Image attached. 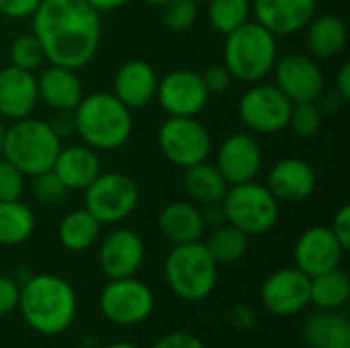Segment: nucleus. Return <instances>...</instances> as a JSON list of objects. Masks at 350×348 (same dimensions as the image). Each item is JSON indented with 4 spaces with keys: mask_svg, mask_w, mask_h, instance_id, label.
<instances>
[{
    "mask_svg": "<svg viewBox=\"0 0 350 348\" xmlns=\"http://www.w3.org/2000/svg\"><path fill=\"white\" fill-rule=\"evenodd\" d=\"M31 27L45 59L70 70L84 68L100 45V12L86 0H41L31 14Z\"/></svg>",
    "mask_w": 350,
    "mask_h": 348,
    "instance_id": "1",
    "label": "nucleus"
},
{
    "mask_svg": "<svg viewBox=\"0 0 350 348\" xmlns=\"http://www.w3.org/2000/svg\"><path fill=\"white\" fill-rule=\"evenodd\" d=\"M23 320L43 336L66 332L78 312V297L72 285L55 275H35L21 285L18 308Z\"/></svg>",
    "mask_w": 350,
    "mask_h": 348,
    "instance_id": "2",
    "label": "nucleus"
},
{
    "mask_svg": "<svg viewBox=\"0 0 350 348\" xmlns=\"http://www.w3.org/2000/svg\"><path fill=\"white\" fill-rule=\"evenodd\" d=\"M76 133L92 150L121 148L133 129L131 109H127L113 92H92L82 96L74 109Z\"/></svg>",
    "mask_w": 350,
    "mask_h": 348,
    "instance_id": "3",
    "label": "nucleus"
},
{
    "mask_svg": "<svg viewBox=\"0 0 350 348\" xmlns=\"http://www.w3.org/2000/svg\"><path fill=\"white\" fill-rule=\"evenodd\" d=\"M277 62V35L258 21H246L226 35L224 66L232 78L248 84L260 82Z\"/></svg>",
    "mask_w": 350,
    "mask_h": 348,
    "instance_id": "4",
    "label": "nucleus"
},
{
    "mask_svg": "<svg viewBox=\"0 0 350 348\" xmlns=\"http://www.w3.org/2000/svg\"><path fill=\"white\" fill-rule=\"evenodd\" d=\"M62 139L51 131L47 121L23 117L12 121L4 131L2 158L16 166L25 176L51 170Z\"/></svg>",
    "mask_w": 350,
    "mask_h": 348,
    "instance_id": "5",
    "label": "nucleus"
},
{
    "mask_svg": "<svg viewBox=\"0 0 350 348\" xmlns=\"http://www.w3.org/2000/svg\"><path fill=\"white\" fill-rule=\"evenodd\" d=\"M217 263L205 244H178L170 250L164 263V279L170 291L183 302H203L217 285Z\"/></svg>",
    "mask_w": 350,
    "mask_h": 348,
    "instance_id": "6",
    "label": "nucleus"
},
{
    "mask_svg": "<svg viewBox=\"0 0 350 348\" xmlns=\"http://www.w3.org/2000/svg\"><path fill=\"white\" fill-rule=\"evenodd\" d=\"M221 207L226 222L248 236H262L271 232L279 219V201L267 185L254 180L230 185L221 199Z\"/></svg>",
    "mask_w": 350,
    "mask_h": 348,
    "instance_id": "7",
    "label": "nucleus"
},
{
    "mask_svg": "<svg viewBox=\"0 0 350 348\" xmlns=\"http://www.w3.org/2000/svg\"><path fill=\"white\" fill-rule=\"evenodd\" d=\"M98 308L111 324L129 328L146 322L152 316L156 297L154 291L135 277L109 279L100 291Z\"/></svg>",
    "mask_w": 350,
    "mask_h": 348,
    "instance_id": "8",
    "label": "nucleus"
},
{
    "mask_svg": "<svg viewBox=\"0 0 350 348\" xmlns=\"http://www.w3.org/2000/svg\"><path fill=\"white\" fill-rule=\"evenodd\" d=\"M139 201V189L127 174L100 172L84 189V209L100 224H119L129 217Z\"/></svg>",
    "mask_w": 350,
    "mask_h": 348,
    "instance_id": "9",
    "label": "nucleus"
},
{
    "mask_svg": "<svg viewBox=\"0 0 350 348\" xmlns=\"http://www.w3.org/2000/svg\"><path fill=\"white\" fill-rule=\"evenodd\" d=\"M158 144L164 158L178 168L199 164L211 152V135L195 117H168L158 131Z\"/></svg>",
    "mask_w": 350,
    "mask_h": 348,
    "instance_id": "10",
    "label": "nucleus"
},
{
    "mask_svg": "<svg viewBox=\"0 0 350 348\" xmlns=\"http://www.w3.org/2000/svg\"><path fill=\"white\" fill-rule=\"evenodd\" d=\"M291 107L293 103L275 84H256L242 94L238 115L250 131L279 133L289 123Z\"/></svg>",
    "mask_w": 350,
    "mask_h": 348,
    "instance_id": "11",
    "label": "nucleus"
},
{
    "mask_svg": "<svg viewBox=\"0 0 350 348\" xmlns=\"http://www.w3.org/2000/svg\"><path fill=\"white\" fill-rule=\"evenodd\" d=\"M310 281L297 267H285L271 273L260 287L262 306L279 318L301 314L310 306Z\"/></svg>",
    "mask_w": 350,
    "mask_h": 348,
    "instance_id": "12",
    "label": "nucleus"
},
{
    "mask_svg": "<svg viewBox=\"0 0 350 348\" xmlns=\"http://www.w3.org/2000/svg\"><path fill=\"white\" fill-rule=\"evenodd\" d=\"M156 98L170 117H195L205 109L209 92L199 72L180 68L158 80Z\"/></svg>",
    "mask_w": 350,
    "mask_h": 348,
    "instance_id": "13",
    "label": "nucleus"
},
{
    "mask_svg": "<svg viewBox=\"0 0 350 348\" xmlns=\"http://www.w3.org/2000/svg\"><path fill=\"white\" fill-rule=\"evenodd\" d=\"M275 86L291 103H316L324 90V74L316 59L301 53L285 55L275 62Z\"/></svg>",
    "mask_w": 350,
    "mask_h": 348,
    "instance_id": "14",
    "label": "nucleus"
},
{
    "mask_svg": "<svg viewBox=\"0 0 350 348\" xmlns=\"http://www.w3.org/2000/svg\"><path fill=\"white\" fill-rule=\"evenodd\" d=\"M342 256H345V248L340 246L332 230L324 226H314L306 230L297 238L293 248L295 267L308 277H316L332 269H338Z\"/></svg>",
    "mask_w": 350,
    "mask_h": 348,
    "instance_id": "15",
    "label": "nucleus"
},
{
    "mask_svg": "<svg viewBox=\"0 0 350 348\" xmlns=\"http://www.w3.org/2000/svg\"><path fill=\"white\" fill-rule=\"evenodd\" d=\"M146 258L144 240L133 230L111 232L98 248V267L109 279L135 277Z\"/></svg>",
    "mask_w": 350,
    "mask_h": 348,
    "instance_id": "16",
    "label": "nucleus"
},
{
    "mask_svg": "<svg viewBox=\"0 0 350 348\" xmlns=\"http://www.w3.org/2000/svg\"><path fill=\"white\" fill-rule=\"evenodd\" d=\"M215 166L228 185L254 180L262 166V152L258 142L248 133H234L226 137L219 146Z\"/></svg>",
    "mask_w": 350,
    "mask_h": 348,
    "instance_id": "17",
    "label": "nucleus"
},
{
    "mask_svg": "<svg viewBox=\"0 0 350 348\" xmlns=\"http://www.w3.org/2000/svg\"><path fill=\"white\" fill-rule=\"evenodd\" d=\"M39 103L37 78L33 72L8 66L0 70V117L23 119L29 117Z\"/></svg>",
    "mask_w": 350,
    "mask_h": 348,
    "instance_id": "18",
    "label": "nucleus"
},
{
    "mask_svg": "<svg viewBox=\"0 0 350 348\" xmlns=\"http://www.w3.org/2000/svg\"><path fill=\"white\" fill-rule=\"evenodd\" d=\"M256 21L275 35H293L316 14V0H252Z\"/></svg>",
    "mask_w": 350,
    "mask_h": 348,
    "instance_id": "19",
    "label": "nucleus"
},
{
    "mask_svg": "<svg viewBox=\"0 0 350 348\" xmlns=\"http://www.w3.org/2000/svg\"><path fill=\"white\" fill-rule=\"evenodd\" d=\"M267 189L279 203H301L316 191V172L306 160L285 158L271 168Z\"/></svg>",
    "mask_w": 350,
    "mask_h": 348,
    "instance_id": "20",
    "label": "nucleus"
},
{
    "mask_svg": "<svg viewBox=\"0 0 350 348\" xmlns=\"http://www.w3.org/2000/svg\"><path fill=\"white\" fill-rule=\"evenodd\" d=\"M158 90V76L154 68L144 59L125 62L113 80V94L127 107L139 109L154 101Z\"/></svg>",
    "mask_w": 350,
    "mask_h": 348,
    "instance_id": "21",
    "label": "nucleus"
},
{
    "mask_svg": "<svg viewBox=\"0 0 350 348\" xmlns=\"http://www.w3.org/2000/svg\"><path fill=\"white\" fill-rule=\"evenodd\" d=\"M66 191H84L98 174L100 160L90 146H66L59 148L51 166Z\"/></svg>",
    "mask_w": 350,
    "mask_h": 348,
    "instance_id": "22",
    "label": "nucleus"
},
{
    "mask_svg": "<svg viewBox=\"0 0 350 348\" xmlns=\"http://www.w3.org/2000/svg\"><path fill=\"white\" fill-rule=\"evenodd\" d=\"M39 98L53 111H74L82 101V84L76 70L51 64L37 78Z\"/></svg>",
    "mask_w": 350,
    "mask_h": 348,
    "instance_id": "23",
    "label": "nucleus"
},
{
    "mask_svg": "<svg viewBox=\"0 0 350 348\" xmlns=\"http://www.w3.org/2000/svg\"><path fill=\"white\" fill-rule=\"evenodd\" d=\"M306 348H350V322L340 310H318L301 324Z\"/></svg>",
    "mask_w": 350,
    "mask_h": 348,
    "instance_id": "24",
    "label": "nucleus"
},
{
    "mask_svg": "<svg viewBox=\"0 0 350 348\" xmlns=\"http://www.w3.org/2000/svg\"><path fill=\"white\" fill-rule=\"evenodd\" d=\"M158 226H160L162 236L174 246L199 242L205 234V222H203L201 209L189 201L168 203L160 211Z\"/></svg>",
    "mask_w": 350,
    "mask_h": 348,
    "instance_id": "25",
    "label": "nucleus"
},
{
    "mask_svg": "<svg viewBox=\"0 0 350 348\" xmlns=\"http://www.w3.org/2000/svg\"><path fill=\"white\" fill-rule=\"evenodd\" d=\"M306 29L308 49L318 59L334 57L347 45V25L336 14H314Z\"/></svg>",
    "mask_w": 350,
    "mask_h": 348,
    "instance_id": "26",
    "label": "nucleus"
},
{
    "mask_svg": "<svg viewBox=\"0 0 350 348\" xmlns=\"http://www.w3.org/2000/svg\"><path fill=\"white\" fill-rule=\"evenodd\" d=\"M183 185H185L187 195L199 205L221 203V199H224V195H226V191L230 187L226 183V178L219 174L217 166L207 164L205 160L185 168Z\"/></svg>",
    "mask_w": 350,
    "mask_h": 348,
    "instance_id": "27",
    "label": "nucleus"
},
{
    "mask_svg": "<svg viewBox=\"0 0 350 348\" xmlns=\"http://www.w3.org/2000/svg\"><path fill=\"white\" fill-rule=\"evenodd\" d=\"M100 222L88 209H74L64 215L57 228L62 246L70 252H82L96 244L100 236Z\"/></svg>",
    "mask_w": 350,
    "mask_h": 348,
    "instance_id": "28",
    "label": "nucleus"
},
{
    "mask_svg": "<svg viewBox=\"0 0 350 348\" xmlns=\"http://www.w3.org/2000/svg\"><path fill=\"white\" fill-rule=\"evenodd\" d=\"M349 297L350 279L340 267L316 275L310 281V304L318 310H340L347 306Z\"/></svg>",
    "mask_w": 350,
    "mask_h": 348,
    "instance_id": "29",
    "label": "nucleus"
},
{
    "mask_svg": "<svg viewBox=\"0 0 350 348\" xmlns=\"http://www.w3.org/2000/svg\"><path fill=\"white\" fill-rule=\"evenodd\" d=\"M35 232V213L18 201H0V244L18 246Z\"/></svg>",
    "mask_w": 350,
    "mask_h": 348,
    "instance_id": "30",
    "label": "nucleus"
},
{
    "mask_svg": "<svg viewBox=\"0 0 350 348\" xmlns=\"http://www.w3.org/2000/svg\"><path fill=\"white\" fill-rule=\"evenodd\" d=\"M205 248L209 250V254L213 256L217 265H230V263L240 260L246 254L248 234H244L242 230L226 222L213 228V232L209 234L205 242Z\"/></svg>",
    "mask_w": 350,
    "mask_h": 348,
    "instance_id": "31",
    "label": "nucleus"
},
{
    "mask_svg": "<svg viewBox=\"0 0 350 348\" xmlns=\"http://www.w3.org/2000/svg\"><path fill=\"white\" fill-rule=\"evenodd\" d=\"M209 2V23L215 31L228 35L246 21H250V0H207Z\"/></svg>",
    "mask_w": 350,
    "mask_h": 348,
    "instance_id": "32",
    "label": "nucleus"
},
{
    "mask_svg": "<svg viewBox=\"0 0 350 348\" xmlns=\"http://www.w3.org/2000/svg\"><path fill=\"white\" fill-rule=\"evenodd\" d=\"M43 59H45L43 47H41L39 39L33 33H23L12 41V45H10V66L27 70V72H35L41 66Z\"/></svg>",
    "mask_w": 350,
    "mask_h": 348,
    "instance_id": "33",
    "label": "nucleus"
},
{
    "mask_svg": "<svg viewBox=\"0 0 350 348\" xmlns=\"http://www.w3.org/2000/svg\"><path fill=\"white\" fill-rule=\"evenodd\" d=\"M162 8V23L170 31H189L199 16V2L195 0H170Z\"/></svg>",
    "mask_w": 350,
    "mask_h": 348,
    "instance_id": "34",
    "label": "nucleus"
},
{
    "mask_svg": "<svg viewBox=\"0 0 350 348\" xmlns=\"http://www.w3.org/2000/svg\"><path fill=\"white\" fill-rule=\"evenodd\" d=\"M320 125H322V113L316 107V103H293L287 127H291L295 135L312 137L318 133Z\"/></svg>",
    "mask_w": 350,
    "mask_h": 348,
    "instance_id": "35",
    "label": "nucleus"
},
{
    "mask_svg": "<svg viewBox=\"0 0 350 348\" xmlns=\"http://www.w3.org/2000/svg\"><path fill=\"white\" fill-rule=\"evenodd\" d=\"M31 191H33V197L45 205H53V203H59L64 199V195L68 193L66 187L62 185V180L55 176L53 170H45L41 174H35L31 176Z\"/></svg>",
    "mask_w": 350,
    "mask_h": 348,
    "instance_id": "36",
    "label": "nucleus"
},
{
    "mask_svg": "<svg viewBox=\"0 0 350 348\" xmlns=\"http://www.w3.org/2000/svg\"><path fill=\"white\" fill-rule=\"evenodd\" d=\"M25 174L0 158V201H18L25 193Z\"/></svg>",
    "mask_w": 350,
    "mask_h": 348,
    "instance_id": "37",
    "label": "nucleus"
},
{
    "mask_svg": "<svg viewBox=\"0 0 350 348\" xmlns=\"http://www.w3.org/2000/svg\"><path fill=\"white\" fill-rule=\"evenodd\" d=\"M203 78V84L207 88L209 94H219V92H226L230 86H232V74L230 70L224 66V64H211L205 68V72L201 74Z\"/></svg>",
    "mask_w": 350,
    "mask_h": 348,
    "instance_id": "38",
    "label": "nucleus"
},
{
    "mask_svg": "<svg viewBox=\"0 0 350 348\" xmlns=\"http://www.w3.org/2000/svg\"><path fill=\"white\" fill-rule=\"evenodd\" d=\"M152 348H205L203 340L187 330H174L164 334L162 338H158Z\"/></svg>",
    "mask_w": 350,
    "mask_h": 348,
    "instance_id": "39",
    "label": "nucleus"
},
{
    "mask_svg": "<svg viewBox=\"0 0 350 348\" xmlns=\"http://www.w3.org/2000/svg\"><path fill=\"white\" fill-rule=\"evenodd\" d=\"M21 285L6 275H0V316H6L18 308Z\"/></svg>",
    "mask_w": 350,
    "mask_h": 348,
    "instance_id": "40",
    "label": "nucleus"
},
{
    "mask_svg": "<svg viewBox=\"0 0 350 348\" xmlns=\"http://www.w3.org/2000/svg\"><path fill=\"white\" fill-rule=\"evenodd\" d=\"M41 0H0V16L27 18L35 12Z\"/></svg>",
    "mask_w": 350,
    "mask_h": 348,
    "instance_id": "41",
    "label": "nucleus"
},
{
    "mask_svg": "<svg viewBox=\"0 0 350 348\" xmlns=\"http://www.w3.org/2000/svg\"><path fill=\"white\" fill-rule=\"evenodd\" d=\"M332 234L336 236V240L340 242V246L345 248V252L350 248V207L349 205H342L336 213H334V219H332V226H330Z\"/></svg>",
    "mask_w": 350,
    "mask_h": 348,
    "instance_id": "42",
    "label": "nucleus"
},
{
    "mask_svg": "<svg viewBox=\"0 0 350 348\" xmlns=\"http://www.w3.org/2000/svg\"><path fill=\"white\" fill-rule=\"evenodd\" d=\"M47 125L51 127V131L62 139L68 137L72 133H76V119H74V111H55L53 117L47 121Z\"/></svg>",
    "mask_w": 350,
    "mask_h": 348,
    "instance_id": "43",
    "label": "nucleus"
},
{
    "mask_svg": "<svg viewBox=\"0 0 350 348\" xmlns=\"http://www.w3.org/2000/svg\"><path fill=\"white\" fill-rule=\"evenodd\" d=\"M201 215H203V222H205V226H207V224H211V226L215 228V226H221V224H226V213H224V207H221V203L203 205V211H201Z\"/></svg>",
    "mask_w": 350,
    "mask_h": 348,
    "instance_id": "44",
    "label": "nucleus"
},
{
    "mask_svg": "<svg viewBox=\"0 0 350 348\" xmlns=\"http://www.w3.org/2000/svg\"><path fill=\"white\" fill-rule=\"evenodd\" d=\"M336 92L342 101L350 98V64H342L336 74Z\"/></svg>",
    "mask_w": 350,
    "mask_h": 348,
    "instance_id": "45",
    "label": "nucleus"
},
{
    "mask_svg": "<svg viewBox=\"0 0 350 348\" xmlns=\"http://www.w3.org/2000/svg\"><path fill=\"white\" fill-rule=\"evenodd\" d=\"M88 6H92L96 12H111V10H117L121 6H125L129 0H86Z\"/></svg>",
    "mask_w": 350,
    "mask_h": 348,
    "instance_id": "46",
    "label": "nucleus"
},
{
    "mask_svg": "<svg viewBox=\"0 0 350 348\" xmlns=\"http://www.w3.org/2000/svg\"><path fill=\"white\" fill-rule=\"evenodd\" d=\"M105 348H139V347H135V345H131V343H111V345H107Z\"/></svg>",
    "mask_w": 350,
    "mask_h": 348,
    "instance_id": "47",
    "label": "nucleus"
},
{
    "mask_svg": "<svg viewBox=\"0 0 350 348\" xmlns=\"http://www.w3.org/2000/svg\"><path fill=\"white\" fill-rule=\"evenodd\" d=\"M4 131H6V125H4V119L0 117V158H2V144H4Z\"/></svg>",
    "mask_w": 350,
    "mask_h": 348,
    "instance_id": "48",
    "label": "nucleus"
},
{
    "mask_svg": "<svg viewBox=\"0 0 350 348\" xmlns=\"http://www.w3.org/2000/svg\"><path fill=\"white\" fill-rule=\"evenodd\" d=\"M142 2L152 4V6H164V4H166V2H170V0H142Z\"/></svg>",
    "mask_w": 350,
    "mask_h": 348,
    "instance_id": "49",
    "label": "nucleus"
},
{
    "mask_svg": "<svg viewBox=\"0 0 350 348\" xmlns=\"http://www.w3.org/2000/svg\"><path fill=\"white\" fill-rule=\"evenodd\" d=\"M195 2H207V0H195Z\"/></svg>",
    "mask_w": 350,
    "mask_h": 348,
    "instance_id": "50",
    "label": "nucleus"
}]
</instances>
